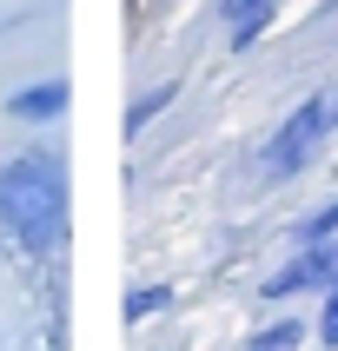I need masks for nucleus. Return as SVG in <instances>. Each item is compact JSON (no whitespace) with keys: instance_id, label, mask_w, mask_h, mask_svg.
Listing matches in <instances>:
<instances>
[{"instance_id":"nucleus-7","label":"nucleus","mask_w":338,"mask_h":351,"mask_svg":"<svg viewBox=\"0 0 338 351\" xmlns=\"http://www.w3.org/2000/svg\"><path fill=\"white\" fill-rule=\"evenodd\" d=\"M173 93H179L173 80H166V86H146V93L133 99V113H126V126H133V133H146V126H153V119L166 113V106H173Z\"/></svg>"},{"instance_id":"nucleus-1","label":"nucleus","mask_w":338,"mask_h":351,"mask_svg":"<svg viewBox=\"0 0 338 351\" xmlns=\"http://www.w3.org/2000/svg\"><path fill=\"white\" fill-rule=\"evenodd\" d=\"M0 226L27 252H53L67 239V166L60 153H14L0 166Z\"/></svg>"},{"instance_id":"nucleus-5","label":"nucleus","mask_w":338,"mask_h":351,"mask_svg":"<svg viewBox=\"0 0 338 351\" xmlns=\"http://www.w3.org/2000/svg\"><path fill=\"white\" fill-rule=\"evenodd\" d=\"M298 345H305V325L298 318H272V325H258L245 338V351H298Z\"/></svg>"},{"instance_id":"nucleus-8","label":"nucleus","mask_w":338,"mask_h":351,"mask_svg":"<svg viewBox=\"0 0 338 351\" xmlns=\"http://www.w3.org/2000/svg\"><path fill=\"white\" fill-rule=\"evenodd\" d=\"M332 239H338V199H325L318 213L298 219V245H332Z\"/></svg>"},{"instance_id":"nucleus-9","label":"nucleus","mask_w":338,"mask_h":351,"mask_svg":"<svg viewBox=\"0 0 338 351\" xmlns=\"http://www.w3.org/2000/svg\"><path fill=\"white\" fill-rule=\"evenodd\" d=\"M312 338L325 351H338V278L325 285V298H318V318H312Z\"/></svg>"},{"instance_id":"nucleus-2","label":"nucleus","mask_w":338,"mask_h":351,"mask_svg":"<svg viewBox=\"0 0 338 351\" xmlns=\"http://www.w3.org/2000/svg\"><path fill=\"white\" fill-rule=\"evenodd\" d=\"M338 133V93H312V99H298L292 113L272 126V139H265V173L272 179H292V173H305L318 153H325V139Z\"/></svg>"},{"instance_id":"nucleus-6","label":"nucleus","mask_w":338,"mask_h":351,"mask_svg":"<svg viewBox=\"0 0 338 351\" xmlns=\"http://www.w3.org/2000/svg\"><path fill=\"white\" fill-rule=\"evenodd\" d=\"M173 305V285H133L126 292V325H146V318H159Z\"/></svg>"},{"instance_id":"nucleus-3","label":"nucleus","mask_w":338,"mask_h":351,"mask_svg":"<svg viewBox=\"0 0 338 351\" xmlns=\"http://www.w3.org/2000/svg\"><path fill=\"white\" fill-rule=\"evenodd\" d=\"M272 14H278V0H219V20H226V47L232 53H245L265 27H272Z\"/></svg>"},{"instance_id":"nucleus-4","label":"nucleus","mask_w":338,"mask_h":351,"mask_svg":"<svg viewBox=\"0 0 338 351\" xmlns=\"http://www.w3.org/2000/svg\"><path fill=\"white\" fill-rule=\"evenodd\" d=\"M67 99H73V86H67V80H34V86H20V93L7 99V113H14V119H34V126H47V119L67 113Z\"/></svg>"}]
</instances>
